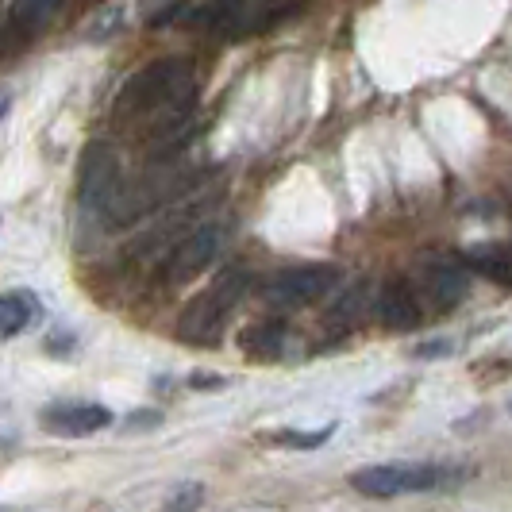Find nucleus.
Here are the masks:
<instances>
[{"label": "nucleus", "instance_id": "f257e3e1", "mask_svg": "<svg viewBox=\"0 0 512 512\" xmlns=\"http://www.w3.org/2000/svg\"><path fill=\"white\" fill-rule=\"evenodd\" d=\"M197 104V66L189 58H158L120 85L112 116L147 128L158 147H170Z\"/></svg>", "mask_w": 512, "mask_h": 512}, {"label": "nucleus", "instance_id": "f03ea898", "mask_svg": "<svg viewBox=\"0 0 512 512\" xmlns=\"http://www.w3.org/2000/svg\"><path fill=\"white\" fill-rule=\"evenodd\" d=\"M251 289V270L243 262H231L224 270H216V278L181 308L178 316V335L193 347H212L220 343V335L228 328L231 312L243 305Z\"/></svg>", "mask_w": 512, "mask_h": 512}, {"label": "nucleus", "instance_id": "7ed1b4c3", "mask_svg": "<svg viewBox=\"0 0 512 512\" xmlns=\"http://www.w3.org/2000/svg\"><path fill=\"white\" fill-rule=\"evenodd\" d=\"M462 470L443 462H378L351 474V486L366 497H401V493H432L459 482Z\"/></svg>", "mask_w": 512, "mask_h": 512}, {"label": "nucleus", "instance_id": "20e7f679", "mask_svg": "<svg viewBox=\"0 0 512 512\" xmlns=\"http://www.w3.org/2000/svg\"><path fill=\"white\" fill-rule=\"evenodd\" d=\"M124 174H120V158L112 151V143L93 139L81 154V170H77V205L89 220H108V212L120 201Z\"/></svg>", "mask_w": 512, "mask_h": 512}, {"label": "nucleus", "instance_id": "39448f33", "mask_svg": "<svg viewBox=\"0 0 512 512\" xmlns=\"http://www.w3.org/2000/svg\"><path fill=\"white\" fill-rule=\"evenodd\" d=\"M224 243H228V228H224V224H216V220H208V224L197 220V224L166 251V258H162V282L181 285V282H189V278H197V274H205L208 266L220 258Z\"/></svg>", "mask_w": 512, "mask_h": 512}, {"label": "nucleus", "instance_id": "423d86ee", "mask_svg": "<svg viewBox=\"0 0 512 512\" xmlns=\"http://www.w3.org/2000/svg\"><path fill=\"white\" fill-rule=\"evenodd\" d=\"M339 278L343 274H339V266H332V262H301V266L278 270L270 282L262 285V297H266V305L274 308H301L335 293Z\"/></svg>", "mask_w": 512, "mask_h": 512}, {"label": "nucleus", "instance_id": "0eeeda50", "mask_svg": "<svg viewBox=\"0 0 512 512\" xmlns=\"http://www.w3.org/2000/svg\"><path fill=\"white\" fill-rule=\"evenodd\" d=\"M466 289H470V270L462 266L459 258L451 255H424L420 258V297H428V301H436L439 312H447V308H455L466 297Z\"/></svg>", "mask_w": 512, "mask_h": 512}, {"label": "nucleus", "instance_id": "6e6552de", "mask_svg": "<svg viewBox=\"0 0 512 512\" xmlns=\"http://www.w3.org/2000/svg\"><path fill=\"white\" fill-rule=\"evenodd\" d=\"M43 428L51 436L62 439H81V436H97L104 428H112V412L93 401H66V405H47L43 409Z\"/></svg>", "mask_w": 512, "mask_h": 512}, {"label": "nucleus", "instance_id": "1a4fd4ad", "mask_svg": "<svg viewBox=\"0 0 512 512\" xmlns=\"http://www.w3.org/2000/svg\"><path fill=\"white\" fill-rule=\"evenodd\" d=\"M378 320L393 332H412L424 324V305L409 278H389L378 289Z\"/></svg>", "mask_w": 512, "mask_h": 512}, {"label": "nucleus", "instance_id": "9d476101", "mask_svg": "<svg viewBox=\"0 0 512 512\" xmlns=\"http://www.w3.org/2000/svg\"><path fill=\"white\" fill-rule=\"evenodd\" d=\"M466 258H470V270H478L489 282L512 289V243H482Z\"/></svg>", "mask_w": 512, "mask_h": 512}, {"label": "nucleus", "instance_id": "9b49d317", "mask_svg": "<svg viewBox=\"0 0 512 512\" xmlns=\"http://www.w3.org/2000/svg\"><path fill=\"white\" fill-rule=\"evenodd\" d=\"M39 316V301L27 289L0 293V335H20Z\"/></svg>", "mask_w": 512, "mask_h": 512}, {"label": "nucleus", "instance_id": "f8f14e48", "mask_svg": "<svg viewBox=\"0 0 512 512\" xmlns=\"http://www.w3.org/2000/svg\"><path fill=\"white\" fill-rule=\"evenodd\" d=\"M243 347H247V355H255V359H278L285 347V328L278 320L255 324V328H247V335H243Z\"/></svg>", "mask_w": 512, "mask_h": 512}, {"label": "nucleus", "instance_id": "ddd939ff", "mask_svg": "<svg viewBox=\"0 0 512 512\" xmlns=\"http://www.w3.org/2000/svg\"><path fill=\"white\" fill-rule=\"evenodd\" d=\"M58 8V0H12V24L24 31H39Z\"/></svg>", "mask_w": 512, "mask_h": 512}, {"label": "nucleus", "instance_id": "4468645a", "mask_svg": "<svg viewBox=\"0 0 512 512\" xmlns=\"http://www.w3.org/2000/svg\"><path fill=\"white\" fill-rule=\"evenodd\" d=\"M205 501V486H197V482H185L178 493H170V509H189V505H201Z\"/></svg>", "mask_w": 512, "mask_h": 512}, {"label": "nucleus", "instance_id": "2eb2a0df", "mask_svg": "<svg viewBox=\"0 0 512 512\" xmlns=\"http://www.w3.org/2000/svg\"><path fill=\"white\" fill-rule=\"evenodd\" d=\"M335 428H320V432H312V436H301V432H285V436H278V443H285V447H320L324 439L332 436Z\"/></svg>", "mask_w": 512, "mask_h": 512}, {"label": "nucleus", "instance_id": "dca6fc26", "mask_svg": "<svg viewBox=\"0 0 512 512\" xmlns=\"http://www.w3.org/2000/svg\"><path fill=\"white\" fill-rule=\"evenodd\" d=\"M158 420H162L158 412H135V416H131V428H154Z\"/></svg>", "mask_w": 512, "mask_h": 512}, {"label": "nucleus", "instance_id": "f3484780", "mask_svg": "<svg viewBox=\"0 0 512 512\" xmlns=\"http://www.w3.org/2000/svg\"><path fill=\"white\" fill-rule=\"evenodd\" d=\"M8 108H12V97H8V93H4V89H0V120H4V116H8Z\"/></svg>", "mask_w": 512, "mask_h": 512}]
</instances>
